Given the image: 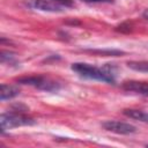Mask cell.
I'll return each mask as SVG.
<instances>
[{
    "instance_id": "6da1fadb",
    "label": "cell",
    "mask_w": 148,
    "mask_h": 148,
    "mask_svg": "<svg viewBox=\"0 0 148 148\" xmlns=\"http://www.w3.org/2000/svg\"><path fill=\"white\" fill-rule=\"evenodd\" d=\"M72 71L77 73L80 76L90 79V80H96V81H102V82H108V83H113L114 82V72L112 69V66L109 64L103 66V67H97L87 62H74L71 66Z\"/></svg>"
},
{
    "instance_id": "7a4b0ae2",
    "label": "cell",
    "mask_w": 148,
    "mask_h": 148,
    "mask_svg": "<svg viewBox=\"0 0 148 148\" xmlns=\"http://www.w3.org/2000/svg\"><path fill=\"white\" fill-rule=\"evenodd\" d=\"M35 120L21 112L12 111V112H5L0 117V125H1V132H5L6 130H10L18 126H27V125H34Z\"/></svg>"
},
{
    "instance_id": "3957f363",
    "label": "cell",
    "mask_w": 148,
    "mask_h": 148,
    "mask_svg": "<svg viewBox=\"0 0 148 148\" xmlns=\"http://www.w3.org/2000/svg\"><path fill=\"white\" fill-rule=\"evenodd\" d=\"M17 83L21 84H27V86H31L34 88H37L39 90H44V91H57L60 88V84L46 76H42V75H30V76H23L17 79Z\"/></svg>"
},
{
    "instance_id": "277c9868",
    "label": "cell",
    "mask_w": 148,
    "mask_h": 148,
    "mask_svg": "<svg viewBox=\"0 0 148 148\" xmlns=\"http://www.w3.org/2000/svg\"><path fill=\"white\" fill-rule=\"evenodd\" d=\"M106 131L116 133V134H121V135H130L136 132V127L124 121H118V120H106L102 125Z\"/></svg>"
},
{
    "instance_id": "5b68a950",
    "label": "cell",
    "mask_w": 148,
    "mask_h": 148,
    "mask_svg": "<svg viewBox=\"0 0 148 148\" xmlns=\"http://www.w3.org/2000/svg\"><path fill=\"white\" fill-rule=\"evenodd\" d=\"M27 5L31 8L43 12H50V13H60L64 10L62 6L56 3L52 0H29Z\"/></svg>"
},
{
    "instance_id": "8992f818",
    "label": "cell",
    "mask_w": 148,
    "mask_h": 148,
    "mask_svg": "<svg viewBox=\"0 0 148 148\" xmlns=\"http://www.w3.org/2000/svg\"><path fill=\"white\" fill-rule=\"evenodd\" d=\"M123 90L127 92H133L141 96H148V82L146 81H125L121 84Z\"/></svg>"
},
{
    "instance_id": "52a82bcc",
    "label": "cell",
    "mask_w": 148,
    "mask_h": 148,
    "mask_svg": "<svg viewBox=\"0 0 148 148\" xmlns=\"http://www.w3.org/2000/svg\"><path fill=\"white\" fill-rule=\"evenodd\" d=\"M17 95H20V89L15 86L12 84H1V90H0V99L1 101H7V99H12L14 97H16Z\"/></svg>"
},
{
    "instance_id": "ba28073f",
    "label": "cell",
    "mask_w": 148,
    "mask_h": 148,
    "mask_svg": "<svg viewBox=\"0 0 148 148\" xmlns=\"http://www.w3.org/2000/svg\"><path fill=\"white\" fill-rule=\"evenodd\" d=\"M123 113L128 118H132L142 123H148V112L146 111H142L139 109H125Z\"/></svg>"
},
{
    "instance_id": "9c48e42d",
    "label": "cell",
    "mask_w": 148,
    "mask_h": 148,
    "mask_svg": "<svg viewBox=\"0 0 148 148\" xmlns=\"http://www.w3.org/2000/svg\"><path fill=\"white\" fill-rule=\"evenodd\" d=\"M127 66L136 72H142V73H148V61H128Z\"/></svg>"
},
{
    "instance_id": "30bf717a",
    "label": "cell",
    "mask_w": 148,
    "mask_h": 148,
    "mask_svg": "<svg viewBox=\"0 0 148 148\" xmlns=\"http://www.w3.org/2000/svg\"><path fill=\"white\" fill-rule=\"evenodd\" d=\"M0 58H1V62H2V64L8 62V64H10V65H12V64H16V62H17V61H16L15 56H14L13 53H10V52L2 51V52H1Z\"/></svg>"
},
{
    "instance_id": "8fae6325",
    "label": "cell",
    "mask_w": 148,
    "mask_h": 148,
    "mask_svg": "<svg viewBox=\"0 0 148 148\" xmlns=\"http://www.w3.org/2000/svg\"><path fill=\"white\" fill-rule=\"evenodd\" d=\"M52 1H54L56 3H58V5H60V6H62V7H73V0H52Z\"/></svg>"
},
{
    "instance_id": "7c38bea8",
    "label": "cell",
    "mask_w": 148,
    "mask_h": 148,
    "mask_svg": "<svg viewBox=\"0 0 148 148\" xmlns=\"http://www.w3.org/2000/svg\"><path fill=\"white\" fill-rule=\"evenodd\" d=\"M87 3H111L112 0H82Z\"/></svg>"
},
{
    "instance_id": "4fadbf2b",
    "label": "cell",
    "mask_w": 148,
    "mask_h": 148,
    "mask_svg": "<svg viewBox=\"0 0 148 148\" xmlns=\"http://www.w3.org/2000/svg\"><path fill=\"white\" fill-rule=\"evenodd\" d=\"M142 16H143V18H146V20L148 21V8L145 9V12L142 13Z\"/></svg>"
}]
</instances>
